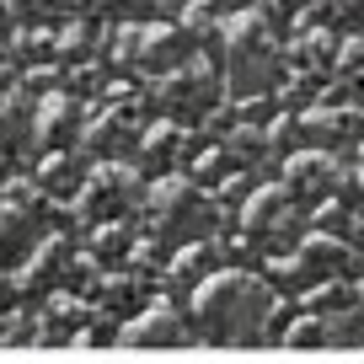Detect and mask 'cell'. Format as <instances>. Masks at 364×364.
Segmentation results:
<instances>
[{"label":"cell","instance_id":"1","mask_svg":"<svg viewBox=\"0 0 364 364\" xmlns=\"http://www.w3.org/2000/svg\"><path fill=\"white\" fill-rule=\"evenodd\" d=\"M284 300L268 289V279L252 268H215L209 279H198L188 289V327L209 343H262L273 338V311Z\"/></svg>","mask_w":364,"mask_h":364},{"label":"cell","instance_id":"13","mask_svg":"<svg viewBox=\"0 0 364 364\" xmlns=\"http://www.w3.org/2000/svg\"><path fill=\"white\" fill-rule=\"evenodd\" d=\"M215 145L230 156L236 171H252V166H262V161H273L268 156V134H262L257 118H236V124H225V134H220Z\"/></svg>","mask_w":364,"mask_h":364},{"label":"cell","instance_id":"8","mask_svg":"<svg viewBox=\"0 0 364 364\" xmlns=\"http://www.w3.org/2000/svg\"><path fill=\"white\" fill-rule=\"evenodd\" d=\"M300 129H306L311 150L338 156L343 145H359V139H364V113L348 107V102H311L306 113H300Z\"/></svg>","mask_w":364,"mask_h":364},{"label":"cell","instance_id":"14","mask_svg":"<svg viewBox=\"0 0 364 364\" xmlns=\"http://www.w3.org/2000/svg\"><path fill=\"white\" fill-rule=\"evenodd\" d=\"M215 268H225V252H220V241H215V236L182 241V247L171 252V279H177L182 289H193L198 279H209Z\"/></svg>","mask_w":364,"mask_h":364},{"label":"cell","instance_id":"12","mask_svg":"<svg viewBox=\"0 0 364 364\" xmlns=\"http://www.w3.org/2000/svg\"><path fill=\"white\" fill-rule=\"evenodd\" d=\"M38 236V220L27 215L22 193H0V262H16Z\"/></svg>","mask_w":364,"mask_h":364},{"label":"cell","instance_id":"21","mask_svg":"<svg viewBox=\"0 0 364 364\" xmlns=\"http://www.w3.org/2000/svg\"><path fill=\"white\" fill-rule=\"evenodd\" d=\"M65 0H6V16L16 27H48V16L59 11Z\"/></svg>","mask_w":364,"mask_h":364},{"label":"cell","instance_id":"10","mask_svg":"<svg viewBox=\"0 0 364 364\" xmlns=\"http://www.w3.org/2000/svg\"><path fill=\"white\" fill-rule=\"evenodd\" d=\"M134 113H124L118 102H102L97 113H86V124H80V139H86V150L97 161H129V150H134Z\"/></svg>","mask_w":364,"mask_h":364},{"label":"cell","instance_id":"4","mask_svg":"<svg viewBox=\"0 0 364 364\" xmlns=\"http://www.w3.org/2000/svg\"><path fill=\"white\" fill-rule=\"evenodd\" d=\"M204 220H209V193H198L182 171H161L145 188V225L156 230V236H171L182 247V241L204 236V230H198Z\"/></svg>","mask_w":364,"mask_h":364},{"label":"cell","instance_id":"7","mask_svg":"<svg viewBox=\"0 0 364 364\" xmlns=\"http://www.w3.org/2000/svg\"><path fill=\"white\" fill-rule=\"evenodd\" d=\"M188 59H193V43L182 38V27H177V22H139V27H134L129 65H134L139 75L161 80V75H171L177 65H188Z\"/></svg>","mask_w":364,"mask_h":364},{"label":"cell","instance_id":"16","mask_svg":"<svg viewBox=\"0 0 364 364\" xmlns=\"http://www.w3.org/2000/svg\"><path fill=\"white\" fill-rule=\"evenodd\" d=\"M97 43H102V27H97V16H75V22H65L54 33V48H48V54L59 59V65H86L91 54H97Z\"/></svg>","mask_w":364,"mask_h":364},{"label":"cell","instance_id":"18","mask_svg":"<svg viewBox=\"0 0 364 364\" xmlns=\"http://www.w3.org/2000/svg\"><path fill=\"white\" fill-rule=\"evenodd\" d=\"M80 156L75 150H48V161L38 166V182H43V193H75L80 188Z\"/></svg>","mask_w":364,"mask_h":364},{"label":"cell","instance_id":"5","mask_svg":"<svg viewBox=\"0 0 364 364\" xmlns=\"http://www.w3.org/2000/svg\"><path fill=\"white\" fill-rule=\"evenodd\" d=\"M134 188H139V177H134L129 161H97L70 198H75V215L86 225H107V220H118L134 204Z\"/></svg>","mask_w":364,"mask_h":364},{"label":"cell","instance_id":"22","mask_svg":"<svg viewBox=\"0 0 364 364\" xmlns=\"http://www.w3.org/2000/svg\"><path fill=\"white\" fill-rule=\"evenodd\" d=\"M289 54H300V65H311V70H327V54H338V38L321 33V27H311V38H300Z\"/></svg>","mask_w":364,"mask_h":364},{"label":"cell","instance_id":"9","mask_svg":"<svg viewBox=\"0 0 364 364\" xmlns=\"http://www.w3.org/2000/svg\"><path fill=\"white\" fill-rule=\"evenodd\" d=\"M80 124H86L80 97H70V91H48V97L33 102V129H27V139H38V150H70L75 134H80Z\"/></svg>","mask_w":364,"mask_h":364},{"label":"cell","instance_id":"11","mask_svg":"<svg viewBox=\"0 0 364 364\" xmlns=\"http://www.w3.org/2000/svg\"><path fill=\"white\" fill-rule=\"evenodd\" d=\"M279 166H284L279 188L295 198V209H300V193H306L311 204H321V198L332 193V177H338V156H327V150H311V145L295 150V156H284Z\"/></svg>","mask_w":364,"mask_h":364},{"label":"cell","instance_id":"23","mask_svg":"<svg viewBox=\"0 0 364 364\" xmlns=\"http://www.w3.org/2000/svg\"><path fill=\"white\" fill-rule=\"evenodd\" d=\"M262 6H268V11H279V16H289V11H306L311 0H262Z\"/></svg>","mask_w":364,"mask_h":364},{"label":"cell","instance_id":"17","mask_svg":"<svg viewBox=\"0 0 364 364\" xmlns=\"http://www.w3.org/2000/svg\"><path fill=\"white\" fill-rule=\"evenodd\" d=\"M27 129H33V97L22 86L0 91V150H16L27 139Z\"/></svg>","mask_w":364,"mask_h":364},{"label":"cell","instance_id":"6","mask_svg":"<svg viewBox=\"0 0 364 364\" xmlns=\"http://www.w3.org/2000/svg\"><path fill=\"white\" fill-rule=\"evenodd\" d=\"M118 338H124V343H139V348H177V343L193 338V327H188V311H182V300L150 295L145 306H139L134 316L118 327Z\"/></svg>","mask_w":364,"mask_h":364},{"label":"cell","instance_id":"19","mask_svg":"<svg viewBox=\"0 0 364 364\" xmlns=\"http://www.w3.org/2000/svg\"><path fill=\"white\" fill-rule=\"evenodd\" d=\"M129 247H134V230H129V225H118V220H107V225H91V252H97L102 262L124 257Z\"/></svg>","mask_w":364,"mask_h":364},{"label":"cell","instance_id":"2","mask_svg":"<svg viewBox=\"0 0 364 364\" xmlns=\"http://www.w3.org/2000/svg\"><path fill=\"white\" fill-rule=\"evenodd\" d=\"M215 70L225 97L236 102H252L262 91L284 86V48H279V11H268L262 0L241 6V11L225 16L215 43Z\"/></svg>","mask_w":364,"mask_h":364},{"label":"cell","instance_id":"20","mask_svg":"<svg viewBox=\"0 0 364 364\" xmlns=\"http://www.w3.org/2000/svg\"><path fill=\"white\" fill-rule=\"evenodd\" d=\"M91 11H97V22L129 27V22H145V16H156V6H150V0H91Z\"/></svg>","mask_w":364,"mask_h":364},{"label":"cell","instance_id":"15","mask_svg":"<svg viewBox=\"0 0 364 364\" xmlns=\"http://www.w3.org/2000/svg\"><path fill=\"white\" fill-rule=\"evenodd\" d=\"M177 27H182V38L193 43V54H204V48H215V43H220V27H225V11H220L215 0H182Z\"/></svg>","mask_w":364,"mask_h":364},{"label":"cell","instance_id":"3","mask_svg":"<svg viewBox=\"0 0 364 364\" xmlns=\"http://www.w3.org/2000/svg\"><path fill=\"white\" fill-rule=\"evenodd\" d=\"M220 97H225V86H220V70H215V59H209V54H193L188 65H177L171 75L156 80L161 118L177 124V129L204 124V118L220 107Z\"/></svg>","mask_w":364,"mask_h":364}]
</instances>
